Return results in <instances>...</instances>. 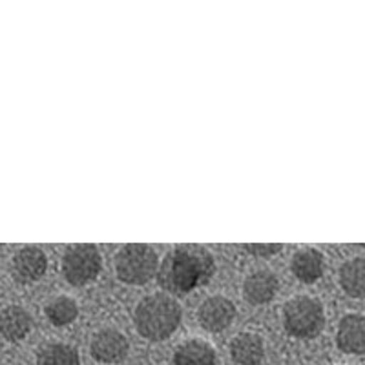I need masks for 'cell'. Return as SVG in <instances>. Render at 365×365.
I'll use <instances>...</instances> for the list:
<instances>
[{"mask_svg":"<svg viewBox=\"0 0 365 365\" xmlns=\"http://www.w3.org/2000/svg\"><path fill=\"white\" fill-rule=\"evenodd\" d=\"M214 274L216 262L210 250L200 245H179L163 259L158 282L166 292L185 296L210 283Z\"/></svg>","mask_w":365,"mask_h":365,"instance_id":"1","label":"cell"},{"mask_svg":"<svg viewBox=\"0 0 365 365\" xmlns=\"http://www.w3.org/2000/svg\"><path fill=\"white\" fill-rule=\"evenodd\" d=\"M181 305L175 298L155 292L139 302L133 312L137 332L148 341H163L170 338L181 324Z\"/></svg>","mask_w":365,"mask_h":365,"instance_id":"2","label":"cell"},{"mask_svg":"<svg viewBox=\"0 0 365 365\" xmlns=\"http://www.w3.org/2000/svg\"><path fill=\"white\" fill-rule=\"evenodd\" d=\"M283 325L292 338L311 340L325 327V312L322 303L309 296H296L283 307Z\"/></svg>","mask_w":365,"mask_h":365,"instance_id":"3","label":"cell"},{"mask_svg":"<svg viewBox=\"0 0 365 365\" xmlns=\"http://www.w3.org/2000/svg\"><path fill=\"white\" fill-rule=\"evenodd\" d=\"M159 272V256L152 247L132 243L115 256L117 278L126 285H145Z\"/></svg>","mask_w":365,"mask_h":365,"instance_id":"4","label":"cell"},{"mask_svg":"<svg viewBox=\"0 0 365 365\" xmlns=\"http://www.w3.org/2000/svg\"><path fill=\"white\" fill-rule=\"evenodd\" d=\"M103 269L99 249L90 243L68 247L63 256V276L73 287H84L96 282Z\"/></svg>","mask_w":365,"mask_h":365,"instance_id":"5","label":"cell"},{"mask_svg":"<svg viewBox=\"0 0 365 365\" xmlns=\"http://www.w3.org/2000/svg\"><path fill=\"white\" fill-rule=\"evenodd\" d=\"M130 344L120 331L112 327L101 329L90 341V353L101 364H120L128 356Z\"/></svg>","mask_w":365,"mask_h":365,"instance_id":"6","label":"cell"},{"mask_svg":"<svg viewBox=\"0 0 365 365\" xmlns=\"http://www.w3.org/2000/svg\"><path fill=\"white\" fill-rule=\"evenodd\" d=\"M236 318V305L225 296H210L197 309V319L205 331H225Z\"/></svg>","mask_w":365,"mask_h":365,"instance_id":"7","label":"cell"},{"mask_svg":"<svg viewBox=\"0 0 365 365\" xmlns=\"http://www.w3.org/2000/svg\"><path fill=\"white\" fill-rule=\"evenodd\" d=\"M48 270V257L38 247H24L13 256L11 274L17 283L38 282Z\"/></svg>","mask_w":365,"mask_h":365,"instance_id":"8","label":"cell"},{"mask_svg":"<svg viewBox=\"0 0 365 365\" xmlns=\"http://www.w3.org/2000/svg\"><path fill=\"white\" fill-rule=\"evenodd\" d=\"M336 345L341 353L364 356L365 354V316L358 312L345 314L336 329Z\"/></svg>","mask_w":365,"mask_h":365,"instance_id":"9","label":"cell"},{"mask_svg":"<svg viewBox=\"0 0 365 365\" xmlns=\"http://www.w3.org/2000/svg\"><path fill=\"white\" fill-rule=\"evenodd\" d=\"M279 289L278 276L272 270H254L243 282V296L252 305H265L272 302Z\"/></svg>","mask_w":365,"mask_h":365,"instance_id":"10","label":"cell"},{"mask_svg":"<svg viewBox=\"0 0 365 365\" xmlns=\"http://www.w3.org/2000/svg\"><path fill=\"white\" fill-rule=\"evenodd\" d=\"M228 349L236 365H259L265 358V344L256 332H240Z\"/></svg>","mask_w":365,"mask_h":365,"instance_id":"11","label":"cell"},{"mask_svg":"<svg viewBox=\"0 0 365 365\" xmlns=\"http://www.w3.org/2000/svg\"><path fill=\"white\" fill-rule=\"evenodd\" d=\"M174 365H217V353L207 340L190 338L175 347Z\"/></svg>","mask_w":365,"mask_h":365,"instance_id":"12","label":"cell"},{"mask_svg":"<svg viewBox=\"0 0 365 365\" xmlns=\"http://www.w3.org/2000/svg\"><path fill=\"white\" fill-rule=\"evenodd\" d=\"M291 270L296 278L302 283H312L318 282L325 272V257L319 250L307 247V249H299L298 252L292 256L291 259Z\"/></svg>","mask_w":365,"mask_h":365,"instance_id":"13","label":"cell"},{"mask_svg":"<svg viewBox=\"0 0 365 365\" xmlns=\"http://www.w3.org/2000/svg\"><path fill=\"white\" fill-rule=\"evenodd\" d=\"M2 336L6 341H22L31 331V316L21 305H8L2 309Z\"/></svg>","mask_w":365,"mask_h":365,"instance_id":"14","label":"cell"},{"mask_svg":"<svg viewBox=\"0 0 365 365\" xmlns=\"http://www.w3.org/2000/svg\"><path fill=\"white\" fill-rule=\"evenodd\" d=\"M340 285L351 298H365V257H354L340 267Z\"/></svg>","mask_w":365,"mask_h":365,"instance_id":"15","label":"cell"},{"mask_svg":"<svg viewBox=\"0 0 365 365\" xmlns=\"http://www.w3.org/2000/svg\"><path fill=\"white\" fill-rule=\"evenodd\" d=\"M37 365H81L79 351L63 341H51L38 349Z\"/></svg>","mask_w":365,"mask_h":365,"instance_id":"16","label":"cell"},{"mask_svg":"<svg viewBox=\"0 0 365 365\" xmlns=\"http://www.w3.org/2000/svg\"><path fill=\"white\" fill-rule=\"evenodd\" d=\"M46 318L50 319L55 327H64V325L73 324L79 316V305L70 296H57L44 307Z\"/></svg>","mask_w":365,"mask_h":365,"instance_id":"17","label":"cell"},{"mask_svg":"<svg viewBox=\"0 0 365 365\" xmlns=\"http://www.w3.org/2000/svg\"><path fill=\"white\" fill-rule=\"evenodd\" d=\"M243 249H245V252L252 254V256H259V257H269V256H274V254H278L279 250L283 249V245H276V243H272V245H243Z\"/></svg>","mask_w":365,"mask_h":365,"instance_id":"18","label":"cell"}]
</instances>
